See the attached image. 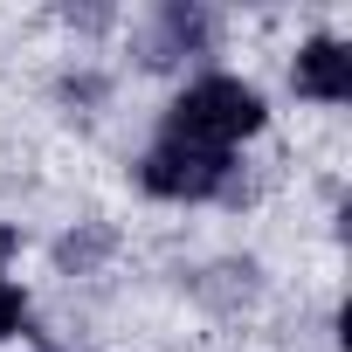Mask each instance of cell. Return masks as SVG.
<instances>
[{"mask_svg": "<svg viewBox=\"0 0 352 352\" xmlns=\"http://www.w3.org/2000/svg\"><path fill=\"white\" fill-rule=\"evenodd\" d=\"M138 180L166 201H208L228 187V152H201V145H180V138H159L138 166Z\"/></svg>", "mask_w": 352, "mask_h": 352, "instance_id": "7a4b0ae2", "label": "cell"}, {"mask_svg": "<svg viewBox=\"0 0 352 352\" xmlns=\"http://www.w3.org/2000/svg\"><path fill=\"white\" fill-rule=\"evenodd\" d=\"M249 131H263V97L249 83H235V76H201V83H187L180 104L166 111L159 138H180V145H201V152H228Z\"/></svg>", "mask_w": 352, "mask_h": 352, "instance_id": "6da1fadb", "label": "cell"}, {"mask_svg": "<svg viewBox=\"0 0 352 352\" xmlns=\"http://www.w3.org/2000/svg\"><path fill=\"white\" fill-rule=\"evenodd\" d=\"M21 318H28V297H21L8 276H0V338H8V331H21Z\"/></svg>", "mask_w": 352, "mask_h": 352, "instance_id": "277c9868", "label": "cell"}, {"mask_svg": "<svg viewBox=\"0 0 352 352\" xmlns=\"http://www.w3.org/2000/svg\"><path fill=\"white\" fill-rule=\"evenodd\" d=\"M297 90L304 97H318V104H345L352 97V49L345 42H311L304 56H297Z\"/></svg>", "mask_w": 352, "mask_h": 352, "instance_id": "3957f363", "label": "cell"}]
</instances>
